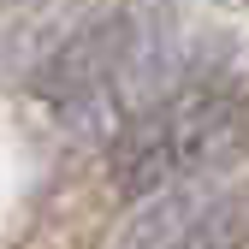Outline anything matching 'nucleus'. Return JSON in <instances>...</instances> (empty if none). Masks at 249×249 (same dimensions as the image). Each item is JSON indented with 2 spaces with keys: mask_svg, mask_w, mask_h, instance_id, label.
Listing matches in <instances>:
<instances>
[{
  "mask_svg": "<svg viewBox=\"0 0 249 249\" xmlns=\"http://www.w3.org/2000/svg\"><path fill=\"white\" fill-rule=\"evenodd\" d=\"M249 160V89L226 42L196 48L184 77L107 142V184L142 202L190 172H237Z\"/></svg>",
  "mask_w": 249,
  "mask_h": 249,
  "instance_id": "nucleus-1",
  "label": "nucleus"
},
{
  "mask_svg": "<svg viewBox=\"0 0 249 249\" xmlns=\"http://www.w3.org/2000/svg\"><path fill=\"white\" fill-rule=\"evenodd\" d=\"M148 12H154V0H124V6L89 12L71 30H59L53 48L30 66V89H36L42 113L66 137H77L89 124V113L101 107V95L119 83V71L131 66V53L142 48Z\"/></svg>",
  "mask_w": 249,
  "mask_h": 249,
  "instance_id": "nucleus-2",
  "label": "nucleus"
},
{
  "mask_svg": "<svg viewBox=\"0 0 249 249\" xmlns=\"http://www.w3.org/2000/svg\"><path fill=\"white\" fill-rule=\"evenodd\" d=\"M249 243V166L202 208V220L184 231L178 249H243Z\"/></svg>",
  "mask_w": 249,
  "mask_h": 249,
  "instance_id": "nucleus-3",
  "label": "nucleus"
},
{
  "mask_svg": "<svg viewBox=\"0 0 249 249\" xmlns=\"http://www.w3.org/2000/svg\"><path fill=\"white\" fill-rule=\"evenodd\" d=\"M48 48H53V42H42L36 30H24V24H12V18H0V71L18 66V59H30V66H36Z\"/></svg>",
  "mask_w": 249,
  "mask_h": 249,
  "instance_id": "nucleus-4",
  "label": "nucleus"
}]
</instances>
